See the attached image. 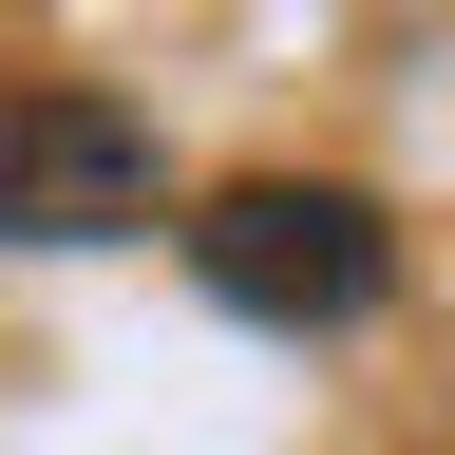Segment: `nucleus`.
<instances>
[{"label": "nucleus", "mask_w": 455, "mask_h": 455, "mask_svg": "<svg viewBox=\"0 0 455 455\" xmlns=\"http://www.w3.org/2000/svg\"><path fill=\"white\" fill-rule=\"evenodd\" d=\"M171 247H190V284H209L228 323H284V341H323V323H379V304H398V209H379V190H341V171H228Z\"/></svg>", "instance_id": "obj_1"}, {"label": "nucleus", "mask_w": 455, "mask_h": 455, "mask_svg": "<svg viewBox=\"0 0 455 455\" xmlns=\"http://www.w3.org/2000/svg\"><path fill=\"white\" fill-rule=\"evenodd\" d=\"M152 209H171V152L133 95H95V76L0 95V247H133Z\"/></svg>", "instance_id": "obj_2"}]
</instances>
